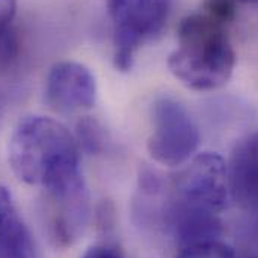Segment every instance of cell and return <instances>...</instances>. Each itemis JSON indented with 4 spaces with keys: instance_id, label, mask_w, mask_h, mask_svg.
I'll use <instances>...</instances> for the list:
<instances>
[{
    "instance_id": "11",
    "label": "cell",
    "mask_w": 258,
    "mask_h": 258,
    "mask_svg": "<svg viewBox=\"0 0 258 258\" xmlns=\"http://www.w3.org/2000/svg\"><path fill=\"white\" fill-rule=\"evenodd\" d=\"M74 137L77 140L80 152L83 150L89 155L101 153L107 144L105 129L98 120H95L92 117H83L78 120Z\"/></svg>"
},
{
    "instance_id": "3",
    "label": "cell",
    "mask_w": 258,
    "mask_h": 258,
    "mask_svg": "<svg viewBox=\"0 0 258 258\" xmlns=\"http://www.w3.org/2000/svg\"><path fill=\"white\" fill-rule=\"evenodd\" d=\"M107 8L113 24L114 66L126 72L137 50L164 29L171 0H107Z\"/></svg>"
},
{
    "instance_id": "8",
    "label": "cell",
    "mask_w": 258,
    "mask_h": 258,
    "mask_svg": "<svg viewBox=\"0 0 258 258\" xmlns=\"http://www.w3.org/2000/svg\"><path fill=\"white\" fill-rule=\"evenodd\" d=\"M228 165L231 197L246 209H258V131L233 150Z\"/></svg>"
},
{
    "instance_id": "6",
    "label": "cell",
    "mask_w": 258,
    "mask_h": 258,
    "mask_svg": "<svg viewBox=\"0 0 258 258\" xmlns=\"http://www.w3.org/2000/svg\"><path fill=\"white\" fill-rule=\"evenodd\" d=\"M174 189L179 203L219 213L231 195L228 165L218 153H198L176 176Z\"/></svg>"
},
{
    "instance_id": "5",
    "label": "cell",
    "mask_w": 258,
    "mask_h": 258,
    "mask_svg": "<svg viewBox=\"0 0 258 258\" xmlns=\"http://www.w3.org/2000/svg\"><path fill=\"white\" fill-rule=\"evenodd\" d=\"M44 218L50 240L59 246L74 245L84 233L90 215L89 191L81 171L42 188Z\"/></svg>"
},
{
    "instance_id": "17",
    "label": "cell",
    "mask_w": 258,
    "mask_h": 258,
    "mask_svg": "<svg viewBox=\"0 0 258 258\" xmlns=\"http://www.w3.org/2000/svg\"><path fill=\"white\" fill-rule=\"evenodd\" d=\"M251 258H254V257H251Z\"/></svg>"
},
{
    "instance_id": "10",
    "label": "cell",
    "mask_w": 258,
    "mask_h": 258,
    "mask_svg": "<svg viewBox=\"0 0 258 258\" xmlns=\"http://www.w3.org/2000/svg\"><path fill=\"white\" fill-rule=\"evenodd\" d=\"M0 258H38L33 237L3 186H0Z\"/></svg>"
},
{
    "instance_id": "16",
    "label": "cell",
    "mask_w": 258,
    "mask_h": 258,
    "mask_svg": "<svg viewBox=\"0 0 258 258\" xmlns=\"http://www.w3.org/2000/svg\"><path fill=\"white\" fill-rule=\"evenodd\" d=\"M233 2H242V3H254V5H258V0H233Z\"/></svg>"
},
{
    "instance_id": "7",
    "label": "cell",
    "mask_w": 258,
    "mask_h": 258,
    "mask_svg": "<svg viewBox=\"0 0 258 258\" xmlns=\"http://www.w3.org/2000/svg\"><path fill=\"white\" fill-rule=\"evenodd\" d=\"M98 95L96 80L92 71L78 62L63 60L48 72L45 81V99L60 113L89 110Z\"/></svg>"
},
{
    "instance_id": "2",
    "label": "cell",
    "mask_w": 258,
    "mask_h": 258,
    "mask_svg": "<svg viewBox=\"0 0 258 258\" xmlns=\"http://www.w3.org/2000/svg\"><path fill=\"white\" fill-rule=\"evenodd\" d=\"M9 164L27 185L47 186L80 173V147L60 122L30 116L18 123L9 140Z\"/></svg>"
},
{
    "instance_id": "15",
    "label": "cell",
    "mask_w": 258,
    "mask_h": 258,
    "mask_svg": "<svg viewBox=\"0 0 258 258\" xmlns=\"http://www.w3.org/2000/svg\"><path fill=\"white\" fill-rule=\"evenodd\" d=\"M17 12V0H0V35L11 27Z\"/></svg>"
},
{
    "instance_id": "12",
    "label": "cell",
    "mask_w": 258,
    "mask_h": 258,
    "mask_svg": "<svg viewBox=\"0 0 258 258\" xmlns=\"http://www.w3.org/2000/svg\"><path fill=\"white\" fill-rule=\"evenodd\" d=\"M176 258H236L230 246L219 240L206 242L180 249Z\"/></svg>"
},
{
    "instance_id": "1",
    "label": "cell",
    "mask_w": 258,
    "mask_h": 258,
    "mask_svg": "<svg viewBox=\"0 0 258 258\" xmlns=\"http://www.w3.org/2000/svg\"><path fill=\"white\" fill-rule=\"evenodd\" d=\"M236 53L224 23L207 12L180 21L168 68L182 84L198 92L219 89L231 78Z\"/></svg>"
},
{
    "instance_id": "14",
    "label": "cell",
    "mask_w": 258,
    "mask_h": 258,
    "mask_svg": "<svg viewBox=\"0 0 258 258\" xmlns=\"http://www.w3.org/2000/svg\"><path fill=\"white\" fill-rule=\"evenodd\" d=\"M81 258H125L122 254V251L110 243H99V245H93L90 246Z\"/></svg>"
},
{
    "instance_id": "9",
    "label": "cell",
    "mask_w": 258,
    "mask_h": 258,
    "mask_svg": "<svg viewBox=\"0 0 258 258\" xmlns=\"http://www.w3.org/2000/svg\"><path fill=\"white\" fill-rule=\"evenodd\" d=\"M171 228L180 249L218 240L222 222L218 213L176 201L171 210Z\"/></svg>"
},
{
    "instance_id": "13",
    "label": "cell",
    "mask_w": 258,
    "mask_h": 258,
    "mask_svg": "<svg viewBox=\"0 0 258 258\" xmlns=\"http://www.w3.org/2000/svg\"><path fill=\"white\" fill-rule=\"evenodd\" d=\"M18 54V38L12 27L0 35V66H8Z\"/></svg>"
},
{
    "instance_id": "4",
    "label": "cell",
    "mask_w": 258,
    "mask_h": 258,
    "mask_svg": "<svg viewBox=\"0 0 258 258\" xmlns=\"http://www.w3.org/2000/svg\"><path fill=\"white\" fill-rule=\"evenodd\" d=\"M152 125L147 150L158 164L177 167L192 158L200 144V129L183 104L159 98L153 104Z\"/></svg>"
}]
</instances>
